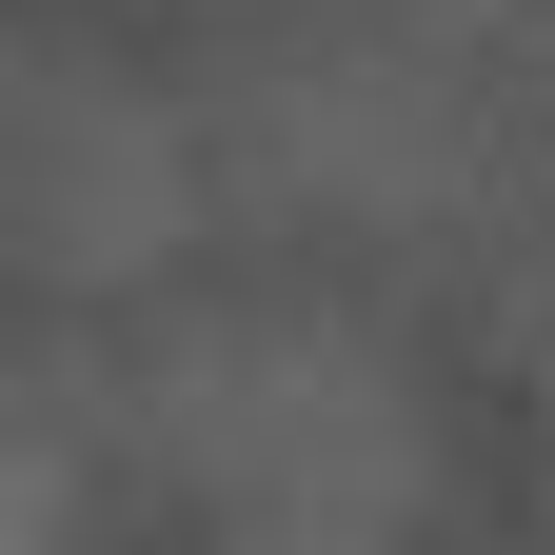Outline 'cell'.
I'll return each mask as SVG.
<instances>
[{"instance_id":"3957f363","label":"cell","mask_w":555,"mask_h":555,"mask_svg":"<svg viewBox=\"0 0 555 555\" xmlns=\"http://www.w3.org/2000/svg\"><path fill=\"white\" fill-rule=\"evenodd\" d=\"M238 179H258V198H298V219H358V238H437L456 198H476V119H456L437 60L337 40V60H278V80H258Z\"/></svg>"},{"instance_id":"6da1fadb","label":"cell","mask_w":555,"mask_h":555,"mask_svg":"<svg viewBox=\"0 0 555 555\" xmlns=\"http://www.w3.org/2000/svg\"><path fill=\"white\" fill-rule=\"evenodd\" d=\"M139 437L238 535H397V516H437V416H416V377L358 318H318V298L179 318L139 358Z\"/></svg>"},{"instance_id":"5b68a950","label":"cell","mask_w":555,"mask_h":555,"mask_svg":"<svg viewBox=\"0 0 555 555\" xmlns=\"http://www.w3.org/2000/svg\"><path fill=\"white\" fill-rule=\"evenodd\" d=\"M437 21H476V40H555V0H437Z\"/></svg>"},{"instance_id":"277c9868","label":"cell","mask_w":555,"mask_h":555,"mask_svg":"<svg viewBox=\"0 0 555 555\" xmlns=\"http://www.w3.org/2000/svg\"><path fill=\"white\" fill-rule=\"evenodd\" d=\"M80 496H100V416H80V377H0V535H80Z\"/></svg>"},{"instance_id":"7a4b0ae2","label":"cell","mask_w":555,"mask_h":555,"mask_svg":"<svg viewBox=\"0 0 555 555\" xmlns=\"http://www.w3.org/2000/svg\"><path fill=\"white\" fill-rule=\"evenodd\" d=\"M198 198H219V159L139 80H21L0 100V238H21V278H60V298L159 278L198 238Z\"/></svg>"}]
</instances>
